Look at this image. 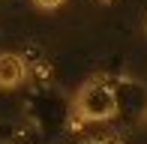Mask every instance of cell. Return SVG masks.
<instances>
[{
    "instance_id": "6da1fadb",
    "label": "cell",
    "mask_w": 147,
    "mask_h": 144,
    "mask_svg": "<svg viewBox=\"0 0 147 144\" xmlns=\"http://www.w3.org/2000/svg\"><path fill=\"white\" fill-rule=\"evenodd\" d=\"M75 114L84 120H108L117 114V93L105 81H87L75 96Z\"/></svg>"
},
{
    "instance_id": "7a4b0ae2",
    "label": "cell",
    "mask_w": 147,
    "mask_h": 144,
    "mask_svg": "<svg viewBox=\"0 0 147 144\" xmlns=\"http://www.w3.org/2000/svg\"><path fill=\"white\" fill-rule=\"evenodd\" d=\"M24 78H27L24 60L18 54H12V51H3V54H0V87L12 90V87H18Z\"/></svg>"
},
{
    "instance_id": "3957f363",
    "label": "cell",
    "mask_w": 147,
    "mask_h": 144,
    "mask_svg": "<svg viewBox=\"0 0 147 144\" xmlns=\"http://www.w3.org/2000/svg\"><path fill=\"white\" fill-rule=\"evenodd\" d=\"M33 3H36V6H42V9H57L63 0H33Z\"/></svg>"
},
{
    "instance_id": "277c9868",
    "label": "cell",
    "mask_w": 147,
    "mask_h": 144,
    "mask_svg": "<svg viewBox=\"0 0 147 144\" xmlns=\"http://www.w3.org/2000/svg\"><path fill=\"white\" fill-rule=\"evenodd\" d=\"M105 144H123V141H120L117 135H108V138H105Z\"/></svg>"
},
{
    "instance_id": "5b68a950",
    "label": "cell",
    "mask_w": 147,
    "mask_h": 144,
    "mask_svg": "<svg viewBox=\"0 0 147 144\" xmlns=\"http://www.w3.org/2000/svg\"><path fill=\"white\" fill-rule=\"evenodd\" d=\"M84 144H105V138H90V141H84Z\"/></svg>"
},
{
    "instance_id": "8992f818",
    "label": "cell",
    "mask_w": 147,
    "mask_h": 144,
    "mask_svg": "<svg viewBox=\"0 0 147 144\" xmlns=\"http://www.w3.org/2000/svg\"><path fill=\"white\" fill-rule=\"evenodd\" d=\"M102 3H111V0H102Z\"/></svg>"
}]
</instances>
